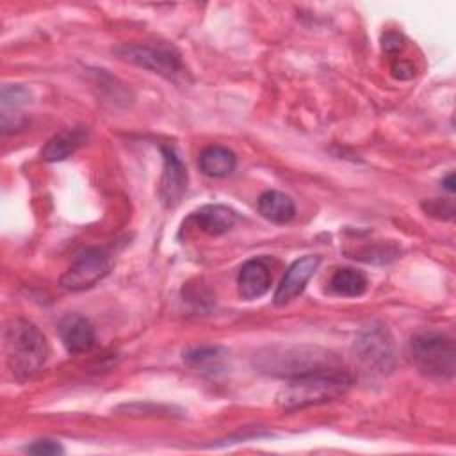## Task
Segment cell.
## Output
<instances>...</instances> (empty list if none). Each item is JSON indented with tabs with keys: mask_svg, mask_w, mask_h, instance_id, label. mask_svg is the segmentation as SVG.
I'll use <instances>...</instances> for the list:
<instances>
[{
	"mask_svg": "<svg viewBox=\"0 0 456 456\" xmlns=\"http://www.w3.org/2000/svg\"><path fill=\"white\" fill-rule=\"evenodd\" d=\"M351 385L353 376L340 365L315 369L289 378V383L276 394V406L285 411H294L324 404L342 397Z\"/></svg>",
	"mask_w": 456,
	"mask_h": 456,
	"instance_id": "obj_1",
	"label": "cell"
},
{
	"mask_svg": "<svg viewBox=\"0 0 456 456\" xmlns=\"http://www.w3.org/2000/svg\"><path fill=\"white\" fill-rule=\"evenodd\" d=\"M4 349L7 367L18 381L34 378L45 367L50 354L46 337L25 319H16L7 326Z\"/></svg>",
	"mask_w": 456,
	"mask_h": 456,
	"instance_id": "obj_2",
	"label": "cell"
},
{
	"mask_svg": "<svg viewBox=\"0 0 456 456\" xmlns=\"http://www.w3.org/2000/svg\"><path fill=\"white\" fill-rule=\"evenodd\" d=\"M340 365L335 354L310 346H274L255 354V367L271 376L294 378L315 369Z\"/></svg>",
	"mask_w": 456,
	"mask_h": 456,
	"instance_id": "obj_3",
	"label": "cell"
},
{
	"mask_svg": "<svg viewBox=\"0 0 456 456\" xmlns=\"http://www.w3.org/2000/svg\"><path fill=\"white\" fill-rule=\"evenodd\" d=\"M410 358L428 378L449 381L456 370L454 342L440 331H420L410 340Z\"/></svg>",
	"mask_w": 456,
	"mask_h": 456,
	"instance_id": "obj_4",
	"label": "cell"
},
{
	"mask_svg": "<svg viewBox=\"0 0 456 456\" xmlns=\"http://www.w3.org/2000/svg\"><path fill=\"white\" fill-rule=\"evenodd\" d=\"M114 53L121 61L159 73L169 80H175L183 71L178 52L167 45H121L114 48Z\"/></svg>",
	"mask_w": 456,
	"mask_h": 456,
	"instance_id": "obj_5",
	"label": "cell"
},
{
	"mask_svg": "<svg viewBox=\"0 0 456 456\" xmlns=\"http://www.w3.org/2000/svg\"><path fill=\"white\" fill-rule=\"evenodd\" d=\"M354 358L360 365L372 374H387L395 365L394 344L383 326H369L353 344Z\"/></svg>",
	"mask_w": 456,
	"mask_h": 456,
	"instance_id": "obj_6",
	"label": "cell"
},
{
	"mask_svg": "<svg viewBox=\"0 0 456 456\" xmlns=\"http://www.w3.org/2000/svg\"><path fill=\"white\" fill-rule=\"evenodd\" d=\"M110 269V255L103 248H86L73 258L71 265L61 276L62 289L80 292L94 287Z\"/></svg>",
	"mask_w": 456,
	"mask_h": 456,
	"instance_id": "obj_7",
	"label": "cell"
},
{
	"mask_svg": "<svg viewBox=\"0 0 456 456\" xmlns=\"http://www.w3.org/2000/svg\"><path fill=\"white\" fill-rule=\"evenodd\" d=\"M160 151L164 159V169L160 176L159 196L166 207L173 208L182 201L187 191V169L173 148L160 146Z\"/></svg>",
	"mask_w": 456,
	"mask_h": 456,
	"instance_id": "obj_8",
	"label": "cell"
},
{
	"mask_svg": "<svg viewBox=\"0 0 456 456\" xmlns=\"http://www.w3.org/2000/svg\"><path fill=\"white\" fill-rule=\"evenodd\" d=\"M319 264H321L319 255H305V256L294 260L289 265V269L285 271V274L274 292V297H273L274 305L281 306V305L294 301L305 290L308 280L314 276Z\"/></svg>",
	"mask_w": 456,
	"mask_h": 456,
	"instance_id": "obj_9",
	"label": "cell"
},
{
	"mask_svg": "<svg viewBox=\"0 0 456 456\" xmlns=\"http://www.w3.org/2000/svg\"><path fill=\"white\" fill-rule=\"evenodd\" d=\"M237 216L230 207L224 205H203L198 210L191 212L183 221V228H196L205 235H223L235 224Z\"/></svg>",
	"mask_w": 456,
	"mask_h": 456,
	"instance_id": "obj_10",
	"label": "cell"
},
{
	"mask_svg": "<svg viewBox=\"0 0 456 456\" xmlns=\"http://www.w3.org/2000/svg\"><path fill=\"white\" fill-rule=\"evenodd\" d=\"M273 281V274L265 258H249L242 264L237 274V290L242 299L262 297Z\"/></svg>",
	"mask_w": 456,
	"mask_h": 456,
	"instance_id": "obj_11",
	"label": "cell"
},
{
	"mask_svg": "<svg viewBox=\"0 0 456 456\" xmlns=\"http://www.w3.org/2000/svg\"><path fill=\"white\" fill-rule=\"evenodd\" d=\"M59 335H61V340H62L64 347L73 354L91 351L94 342H96L93 324L78 314H68L61 321Z\"/></svg>",
	"mask_w": 456,
	"mask_h": 456,
	"instance_id": "obj_12",
	"label": "cell"
},
{
	"mask_svg": "<svg viewBox=\"0 0 456 456\" xmlns=\"http://www.w3.org/2000/svg\"><path fill=\"white\" fill-rule=\"evenodd\" d=\"M87 141V128L69 126L52 135L41 148V159L46 162H61L75 153Z\"/></svg>",
	"mask_w": 456,
	"mask_h": 456,
	"instance_id": "obj_13",
	"label": "cell"
},
{
	"mask_svg": "<svg viewBox=\"0 0 456 456\" xmlns=\"http://www.w3.org/2000/svg\"><path fill=\"white\" fill-rule=\"evenodd\" d=\"M198 166L200 171L210 178H224L233 173L237 166V157L232 150L224 146L210 144L200 151Z\"/></svg>",
	"mask_w": 456,
	"mask_h": 456,
	"instance_id": "obj_14",
	"label": "cell"
},
{
	"mask_svg": "<svg viewBox=\"0 0 456 456\" xmlns=\"http://www.w3.org/2000/svg\"><path fill=\"white\" fill-rule=\"evenodd\" d=\"M256 208L264 219L276 224L290 223L296 216V205L292 198L280 191L264 192L256 201Z\"/></svg>",
	"mask_w": 456,
	"mask_h": 456,
	"instance_id": "obj_15",
	"label": "cell"
},
{
	"mask_svg": "<svg viewBox=\"0 0 456 456\" xmlns=\"http://www.w3.org/2000/svg\"><path fill=\"white\" fill-rule=\"evenodd\" d=\"M228 351L221 346H198L183 351V360L203 374H217L226 367Z\"/></svg>",
	"mask_w": 456,
	"mask_h": 456,
	"instance_id": "obj_16",
	"label": "cell"
},
{
	"mask_svg": "<svg viewBox=\"0 0 456 456\" xmlns=\"http://www.w3.org/2000/svg\"><path fill=\"white\" fill-rule=\"evenodd\" d=\"M367 278L363 273L353 267H340L330 280V290L344 297H358L367 290Z\"/></svg>",
	"mask_w": 456,
	"mask_h": 456,
	"instance_id": "obj_17",
	"label": "cell"
},
{
	"mask_svg": "<svg viewBox=\"0 0 456 456\" xmlns=\"http://www.w3.org/2000/svg\"><path fill=\"white\" fill-rule=\"evenodd\" d=\"M0 100H2V112H11L25 105L27 102H30V91L21 84H4Z\"/></svg>",
	"mask_w": 456,
	"mask_h": 456,
	"instance_id": "obj_18",
	"label": "cell"
},
{
	"mask_svg": "<svg viewBox=\"0 0 456 456\" xmlns=\"http://www.w3.org/2000/svg\"><path fill=\"white\" fill-rule=\"evenodd\" d=\"M25 451L28 454H37V456H55V454H62L64 452V449H62V445L59 442L48 440V438L32 442L30 445L25 447Z\"/></svg>",
	"mask_w": 456,
	"mask_h": 456,
	"instance_id": "obj_19",
	"label": "cell"
},
{
	"mask_svg": "<svg viewBox=\"0 0 456 456\" xmlns=\"http://www.w3.org/2000/svg\"><path fill=\"white\" fill-rule=\"evenodd\" d=\"M397 255L395 249H387L383 244L376 246V248H365L362 253H360V260H365V262H390L394 260Z\"/></svg>",
	"mask_w": 456,
	"mask_h": 456,
	"instance_id": "obj_20",
	"label": "cell"
},
{
	"mask_svg": "<svg viewBox=\"0 0 456 456\" xmlns=\"http://www.w3.org/2000/svg\"><path fill=\"white\" fill-rule=\"evenodd\" d=\"M381 48H383V52H387V53H397V52H401V50L404 48V37H403V34L394 32V30L385 32V34L381 36Z\"/></svg>",
	"mask_w": 456,
	"mask_h": 456,
	"instance_id": "obj_21",
	"label": "cell"
},
{
	"mask_svg": "<svg viewBox=\"0 0 456 456\" xmlns=\"http://www.w3.org/2000/svg\"><path fill=\"white\" fill-rule=\"evenodd\" d=\"M392 75L399 80H408L413 77V64L410 61L399 59L392 64Z\"/></svg>",
	"mask_w": 456,
	"mask_h": 456,
	"instance_id": "obj_22",
	"label": "cell"
},
{
	"mask_svg": "<svg viewBox=\"0 0 456 456\" xmlns=\"http://www.w3.org/2000/svg\"><path fill=\"white\" fill-rule=\"evenodd\" d=\"M442 185H444V189H445V191L452 192V191H454V175H452V173H449V175L442 180Z\"/></svg>",
	"mask_w": 456,
	"mask_h": 456,
	"instance_id": "obj_23",
	"label": "cell"
}]
</instances>
